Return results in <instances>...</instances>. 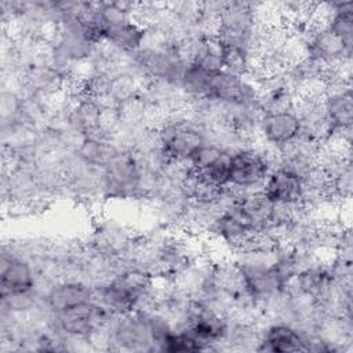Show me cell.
<instances>
[{"instance_id":"277c9868","label":"cell","mask_w":353,"mask_h":353,"mask_svg":"<svg viewBox=\"0 0 353 353\" xmlns=\"http://www.w3.org/2000/svg\"><path fill=\"white\" fill-rule=\"evenodd\" d=\"M301 134V121L295 110L263 113L259 121V139L263 146L280 149Z\"/></svg>"},{"instance_id":"30bf717a","label":"cell","mask_w":353,"mask_h":353,"mask_svg":"<svg viewBox=\"0 0 353 353\" xmlns=\"http://www.w3.org/2000/svg\"><path fill=\"white\" fill-rule=\"evenodd\" d=\"M226 156H229L228 152H225L219 145L205 141L190 157L189 165L194 171H203L214 164L223 160Z\"/></svg>"},{"instance_id":"ba28073f","label":"cell","mask_w":353,"mask_h":353,"mask_svg":"<svg viewBox=\"0 0 353 353\" xmlns=\"http://www.w3.org/2000/svg\"><path fill=\"white\" fill-rule=\"evenodd\" d=\"M146 34L148 30L134 18H130L119 25L109 28L105 41L113 46L120 52L130 55L135 54L143 47Z\"/></svg>"},{"instance_id":"7a4b0ae2","label":"cell","mask_w":353,"mask_h":353,"mask_svg":"<svg viewBox=\"0 0 353 353\" xmlns=\"http://www.w3.org/2000/svg\"><path fill=\"white\" fill-rule=\"evenodd\" d=\"M141 170L130 152L121 153L103 168V199H139Z\"/></svg>"},{"instance_id":"5b68a950","label":"cell","mask_w":353,"mask_h":353,"mask_svg":"<svg viewBox=\"0 0 353 353\" xmlns=\"http://www.w3.org/2000/svg\"><path fill=\"white\" fill-rule=\"evenodd\" d=\"M258 352H301L305 350V343L301 332L291 324L283 321H266L261 325Z\"/></svg>"},{"instance_id":"3957f363","label":"cell","mask_w":353,"mask_h":353,"mask_svg":"<svg viewBox=\"0 0 353 353\" xmlns=\"http://www.w3.org/2000/svg\"><path fill=\"white\" fill-rule=\"evenodd\" d=\"M1 295L36 291L37 269L26 258L1 248Z\"/></svg>"},{"instance_id":"6da1fadb","label":"cell","mask_w":353,"mask_h":353,"mask_svg":"<svg viewBox=\"0 0 353 353\" xmlns=\"http://www.w3.org/2000/svg\"><path fill=\"white\" fill-rule=\"evenodd\" d=\"M266 148L263 145H248L229 154V183L239 193L261 189L272 171Z\"/></svg>"},{"instance_id":"52a82bcc","label":"cell","mask_w":353,"mask_h":353,"mask_svg":"<svg viewBox=\"0 0 353 353\" xmlns=\"http://www.w3.org/2000/svg\"><path fill=\"white\" fill-rule=\"evenodd\" d=\"M262 192L273 204H301L303 182L295 174L279 167L269 172Z\"/></svg>"},{"instance_id":"8992f818","label":"cell","mask_w":353,"mask_h":353,"mask_svg":"<svg viewBox=\"0 0 353 353\" xmlns=\"http://www.w3.org/2000/svg\"><path fill=\"white\" fill-rule=\"evenodd\" d=\"M43 298L52 313H59L92 301V287L77 279L59 280L48 288Z\"/></svg>"},{"instance_id":"9c48e42d","label":"cell","mask_w":353,"mask_h":353,"mask_svg":"<svg viewBox=\"0 0 353 353\" xmlns=\"http://www.w3.org/2000/svg\"><path fill=\"white\" fill-rule=\"evenodd\" d=\"M214 73L203 69L201 66L189 62L183 70L179 85L186 101H196L208 98L211 77Z\"/></svg>"}]
</instances>
